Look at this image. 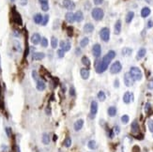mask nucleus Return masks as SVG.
Listing matches in <instances>:
<instances>
[{
    "mask_svg": "<svg viewBox=\"0 0 153 152\" xmlns=\"http://www.w3.org/2000/svg\"><path fill=\"white\" fill-rule=\"evenodd\" d=\"M116 57V52L113 51V50H110V51L107 53L101 60L97 62L96 64V71L98 73H102L104 71L108 69V66L110 62L113 60L114 58Z\"/></svg>",
    "mask_w": 153,
    "mask_h": 152,
    "instance_id": "nucleus-1",
    "label": "nucleus"
},
{
    "mask_svg": "<svg viewBox=\"0 0 153 152\" xmlns=\"http://www.w3.org/2000/svg\"><path fill=\"white\" fill-rule=\"evenodd\" d=\"M129 72L133 76L134 81H141L142 78H143V73H142V71L138 67H131Z\"/></svg>",
    "mask_w": 153,
    "mask_h": 152,
    "instance_id": "nucleus-2",
    "label": "nucleus"
},
{
    "mask_svg": "<svg viewBox=\"0 0 153 152\" xmlns=\"http://www.w3.org/2000/svg\"><path fill=\"white\" fill-rule=\"evenodd\" d=\"M91 16L95 21H101L103 18L104 12L101 8H95L91 11Z\"/></svg>",
    "mask_w": 153,
    "mask_h": 152,
    "instance_id": "nucleus-3",
    "label": "nucleus"
},
{
    "mask_svg": "<svg viewBox=\"0 0 153 152\" xmlns=\"http://www.w3.org/2000/svg\"><path fill=\"white\" fill-rule=\"evenodd\" d=\"M100 37L101 39L104 42H108L110 39V29L108 27H103L100 31Z\"/></svg>",
    "mask_w": 153,
    "mask_h": 152,
    "instance_id": "nucleus-4",
    "label": "nucleus"
},
{
    "mask_svg": "<svg viewBox=\"0 0 153 152\" xmlns=\"http://www.w3.org/2000/svg\"><path fill=\"white\" fill-rule=\"evenodd\" d=\"M11 15H12V21L18 25H21L23 24V21H22V17H21L20 13L18 12L17 10H16V8L13 7L12 10H11Z\"/></svg>",
    "mask_w": 153,
    "mask_h": 152,
    "instance_id": "nucleus-5",
    "label": "nucleus"
},
{
    "mask_svg": "<svg viewBox=\"0 0 153 152\" xmlns=\"http://www.w3.org/2000/svg\"><path fill=\"white\" fill-rule=\"evenodd\" d=\"M121 70H122V65H121V63L119 61L114 62L111 65V67H110V72H111L112 74L119 73L121 71Z\"/></svg>",
    "mask_w": 153,
    "mask_h": 152,
    "instance_id": "nucleus-6",
    "label": "nucleus"
},
{
    "mask_svg": "<svg viewBox=\"0 0 153 152\" xmlns=\"http://www.w3.org/2000/svg\"><path fill=\"white\" fill-rule=\"evenodd\" d=\"M134 79L133 78V76L131 75L130 72H126L125 75H124V84H125V86H131L134 84Z\"/></svg>",
    "mask_w": 153,
    "mask_h": 152,
    "instance_id": "nucleus-7",
    "label": "nucleus"
},
{
    "mask_svg": "<svg viewBox=\"0 0 153 152\" xmlns=\"http://www.w3.org/2000/svg\"><path fill=\"white\" fill-rule=\"evenodd\" d=\"M92 54H93L94 57H96V58H99L101 57V47L99 43H96V44L93 45V47H92Z\"/></svg>",
    "mask_w": 153,
    "mask_h": 152,
    "instance_id": "nucleus-8",
    "label": "nucleus"
},
{
    "mask_svg": "<svg viewBox=\"0 0 153 152\" xmlns=\"http://www.w3.org/2000/svg\"><path fill=\"white\" fill-rule=\"evenodd\" d=\"M63 6L68 10H73L76 7L75 3L72 0H63Z\"/></svg>",
    "mask_w": 153,
    "mask_h": 152,
    "instance_id": "nucleus-9",
    "label": "nucleus"
},
{
    "mask_svg": "<svg viewBox=\"0 0 153 152\" xmlns=\"http://www.w3.org/2000/svg\"><path fill=\"white\" fill-rule=\"evenodd\" d=\"M98 102L96 101H91V105H90V115L91 116H95L96 114L98 113Z\"/></svg>",
    "mask_w": 153,
    "mask_h": 152,
    "instance_id": "nucleus-10",
    "label": "nucleus"
},
{
    "mask_svg": "<svg viewBox=\"0 0 153 152\" xmlns=\"http://www.w3.org/2000/svg\"><path fill=\"white\" fill-rule=\"evenodd\" d=\"M59 46H60V49L64 50L65 52H68L71 50L72 45H71V42L69 40H62V42H60Z\"/></svg>",
    "mask_w": 153,
    "mask_h": 152,
    "instance_id": "nucleus-11",
    "label": "nucleus"
},
{
    "mask_svg": "<svg viewBox=\"0 0 153 152\" xmlns=\"http://www.w3.org/2000/svg\"><path fill=\"white\" fill-rule=\"evenodd\" d=\"M31 42H32L34 45H37L39 44L41 40V38H40V35L39 33H34V34L31 36V39H30Z\"/></svg>",
    "mask_w": 153,
    "mask_h": 152,
    "instance_id": "nucleus-12",
    "label": "nucleus"
},
{
    "mask_svg": "<svg viewBox=\"0 0 153 152\" xmlns=\"http://www.w3.org/2000/svg\"><path fill=\"white\" fill-rule=\"evenodd\" d=\"M36 88L39 91H43L45 88H46V84L45 82L42 80V79H39L37 81V84H36Z\"/></svg>",
    "mask_w": 153,
    "mask_h": 152,
    "instance_id": "nucleus-13",
    "label": "nucleus"
},
{
    "mask_svg": "<svg viewBox=\"0 0 153 152\" xmlns=\"http://www.w3.org/2000/svg\"><path fill=\"white\" fill-rule=\"evenodd\" d=\"M80 74H81L82 79L84 80H87L89 78V75H90V72H89V70L87 68H83V69L80 70Z\"/></svg>",
    "mask_w": 153,
    "mask_h": 152,
    "instance_id": "nucleus-14",
    "label": "nucleus"
},
{
    "mask_svg": "<svg viewBox=\"0 0 153 152\" xmlns=\"http://www.w3.org/2000/svg\"><path fill=\"white\" fill-rule=\"evenodd\" d=\"M83 126H84V120L83 119H78V120H76L74 122L73 129L75 132H79L82 128H83Z\"/></svg>",
    "mask_w": 153,
    "mask_h": 152,
    "instance_id": "nucleus-15",
    "label": "nucleus"
},
{
    "mask_svg": "<svg viewBox=\"0 0 153 152\" xmlns=\"http://www.w3.org/2000/svg\"><path fill=\"white\" fill-rule=\"evenodd\" d=\"M131 101H133V95L130 92H126L123 95V101L126 104H129Z\"/></svg>",
    "mask_w": 153,
    "mask_h": 152,
    "instance_id": "nucleus-16",
    "label": "nucleus"
},
{
    "mask_svg": "<svg viewBox=\"0 0 153 152\" xmlns=\"http://www.w3.org/2000/svg\"><path fill=\"white\" fill-rule=\"evenodd\" d=\"M65 18H66V21L69 24H73V22L75 21V16H74V13H72V11H69L67 12L65 15Z\"/></svg>",
    "mask_w": 153,
    "mask_h": 152,
    "instance_id": "nucleus-17",
    "label": "nucleus"
},
{
    "mask_svg": "<svg viewBox=\"0 0 153 152\" xmlns=\"http://www.w3.org/2000/svg\"><path fill=\"white\" fill-rule=\"evenodd\" d=\"M74 16H75V21L78 23L82 22L84 20V13L82 10H77L76 12L74 13Z\"/></svg>",
    "mask_w": 153,
    "mask_h": 152,
    "instance_id": "nucleus-18",
    "label": "nucleus"
},
{
    "mask_svg": "<svg viewBox=\"0 0 153 152\" xmlns=\"http://www.w3.org/2000/svg\"><path fill=\"white\" fill-rule=\"evenodd\" d=\"M151 12V10L148 7H144L142 10H141V16L143 18H147L148 16V15L150 14Z\"/></svg>",
    "mask_w": 153,
    "mask_h": 152,
    "instance_id": "nucleus-19",
    "label": "nucleus"
},
{
    "mask_svg": "<svg viewBox=\"0 0 153 152\" xmlns=\"http://www.w3.org/2000/svg\"><path fill=\"white\" fill-rule=\"evenodd\" d=\"M84 32L85 33H91L92 31L94 30V25H92L91 23H87L86 25H84Z\"/></svg>",
    "mask_w": 153,
    "mask_h": 152,
    "instance_id": "nucleus-20",
    "label": "nucleus"
},
{
    "mask_svg": "<svg viewBox=\"0 0 153 152\" xmlns=\"http://www.w3.org/2000/svg\"><path fill=\"white\" fill-rule=\"evenodd\" d=\"M147 54V50L146 48H140L139 51L137 52V54H136V59H142Z\"/></svg>",
    "mask_w": 153,
    "mask_h": 152,
    "instance_id": "nucleus-21",
    "label": "nucleus"
},
{
    "mask_svg": "<svg viewBox=\"0 0 153 152\" xmlns=\"http://www.w3.org/2000/svg\"><path fill=\"white\" fill-rule=\"evenodd\" d=\"M131 133H137L139 132V124L138 121L134 120L133 123H131Z\"/></svg>",
    "mask_w": 153,
    "mask_h": 152,
    "instance_id": "nucleus-22",
    "label": "nucleus"
},
{
    "mask_svg": "<svg viewBox=\"0 0 153 152\" xmlns=\"http://www.w3.org/2000/svg\"><path fill=\"white\" fill-rule=\"evenodd\" d=\"M45 57V54L44 53H40V52H38V53H35L32 56V58L34 60H41Z\"/></svg>",
    "mask_w": 153,
    "mask_h": 152,
    "instance_id": "nucleus-23",
    "label": "nucleus"
},
{
    "mask_svg": "<svg viewBox=\"0 0 153 152\" xmlns=\"http://www.w3.org/2000/svg\"><path fill=\"white\" fill-rule=\"evenodd\" d=\"M42 19H43V16H42L40 13H37V14L34 15V17H33V20H34V22L37 24V25H40L42 23Z\"/></svg>",
    "mask_w": 153,
    "mask_h": 152,
    "instance_id": "nucleus-24",
    "label": "nucleus"
},
{
    "mask_svg": "<svg viewBox=\"0 0 153 152\" xmlns=\"http://www.w3.org/2000/svg\"><path fill=\"white\" fill-rule=\"evenodd\" d=\"M120 32H121V21L120 20H117L116 22V25H115V34L119 35Z\"/></svg>",
    "mask_w": 153,
    "mask_h": 152,
    "instance_id": "nucleus-25",
    "label": "nucleus"
},
{
    "mask_svg": "<svg viewBox=\"0 0 153 152\" xmlns=\"http://www.w3.org/2000/svg\"><path fill=\"white\" fill-rule=\"evenodd\" d=\"M107 113H108L109 116H111V118H114V116H116V108L115 106H110L108 108V110H107Z\"/></svg>",
    "mask_w": 153,
    "mask_h": 152,
    "instance_id": "nucleus-26",
    "label": "nucleus"
},
{
    "mask_svg": "<svg viewBox=\"0 0 153 152\" xmlns=\"http://www.w3.org/2000/svg\"><path fill=\"white\" fill-rule=\"evenodd\" d=\"M121 53H122V56H124V57H130L133 54V49L131 48H128V47H125V48L122 49Z\"/></svg>",
    "mask_w": 153,
    "mask_h": 152,
    "instance_id": "nucleus-27",
    "label": "nucleus"
},
{
    "mask_svg": "<svg viewBox=\"0 0 153 152\" xmlns=\"http://www.w3.org/2000/svg\"><path fill=\"white\" fill-rule=\"evenodd\" d=\"M133 17H134V12H133V11H129L126 15V19H125L127 24H130V23L133 21Z\"/></svg>",
    "mask_w": 153,
    "mask_h": 152,
    "instance_id": "nucleus-28",
    "label": "nucleus"
},
{
    "mask_svg": "<svg viewBox=\"0 0 153 152\" xmlns=\"http://www.w3.org/2000/svg\"><path fill=\"white\" fill-rule=\"evenodd\" d=\"M87 147H88L89 149L91 150H94L97 148V143L95 140H90V141H88V143H87Z\"/></svg>",
    "mask_w": 153,
    "mask_h": 152,
    "instance_id": "nucleus-29",
    "label": "nucleus"
},
{
    "mask_svg": "<svg viewBox=\"0 0 153 152\" xmlns=\"http://www.w3.org/2000/svg\"><path fill=\"white\" fill-rule=\"evenodd\" d=\"M41 141L44 145H49V143H50L49 134H48V133H43V134H42V137H41Z\"/></svg>",
    "mask_w": 153,
    "mask_h": 152,
    "instance_id": "nucleus-30",
    "label": "nucleus"
},
{
    "mask_svg": "<svg viewBox=\"0 0 153 152\" xmlns=\"http://www.w3.org/2000/svg\"><path fill=\"white\" fill-rule=\"evenodd\" d=\"M89 43V39L87 37L83 38V39L80 40V46L81 47H86L87 46V44Z\"/></svg>",
    "mask_w": 153,
    "mask_h": 152,
    "instance_id": "nucleus-31",
    "label": "nucleus"
},
{
    "mask_svg": "<svg viewBox=\"0 0 153 152\" xmlns=\"http://www.w3.org/2000/svg\"><path fill=\"white\" fill-rule=\"evenodd\" d=\"M82 63H83V65H85L86 67H87V68H88V67L90 66V64H91L90 63L89 58L87 57H86V56L82 57Z\"/></svg>",
    "mask_w": 153,
    "mask_h": 152,
    "instance_id": "nucleus-32",
    "label": "nucleus"
},
{
    "mask_svg": "<svg viewBox=\"0 0 153 152\" xmlns=\"http://www.w3.org/2000/svg\"><path fill=\"white\" fill-rule=\"evenodd\" d=\"M57 44H58V40L55 37H52L51 39V46H52L53 49H55L57 47Z\"/></svg>",
    "mask_w": 153,
    "mask_h": 152,
    "instance_id": "nucleus-33",
    "label": "nucleus"
},
{
    "mask_svg": "<svg viewBox=\"0 0 153 152\" xmlns=\"http://www.w3.org/2000/svg\"><path fill=\"white\" fill-rule=\"evenodd\" d=\"M98 99L101 101H104L106 100V95H105V93H104L103 91H100L99 93H98Z\"/></svg>",
    "mask_w": 153,
    "mask_h": 152,
    "instance_id": "nucleus-34",
    "label": "nucleus"
},
{
    "mask_svg": "<svg viewBox=\"0 0 153 152\" xmlns=\"http://www.w3.org/2000/svg\"><path fill=\"white\" fill-rule=\"evenodd\" d=\"M130 121V118L128 115H124L121 116V122L123 124H128V122Z\"/></svg>",
    "mask_w": 153,
    "mask_h": 152,
    "instance_id": "nucleus-35",
    "label": "nucleus"
},
{
    "mask_svg": "<svg viewBox=\"0 0 153 152\" xmlns=\"http://www.w3.org/2000/svg\"><path fill=\"white\" fill-rule=\"evenodd\" d=\"M64 146L66 147H69L72 146V139L69 137H67L66 139L64 140Z\"/></svg>",
    "mask_w": 153,
    "mask_h": 152,
    "instance_id": "nucleus-36",
    "label": "nucleus"
},
{
    "mask_svg": "<svg viewBox=\"0 0 153 152\" xmlns=\"http://www.w3.org/2000/svg\"><path fill=\"white\" fill-rule=\"evenodd\" d=\"M48 21H49V15L48 14H45L44 16H43V19H42V23L41 25H43V26H45V25L48 24Z\"/></svg>",
    "mask_w": 153,
    "mask_h": 152,
    "instance_id": "nucleus-37",
    "label": "nucleus"
},
{
    "mask_svg": "<svg viewBox=\"0 0 153 152\" xmlns=\"http://www.w3.org/2000/svg\"><path fill=\"white\" fill-rule=\"evenodd\" d=\"M57 54L59 58H62V57H64V56H65V51L62 49H58L57 52Z\"/></svg>",
    "mask_w": 153,
    "mask_h": 152,
    "instance_id": "nucleus-38",
    "label": "nucleus"
},
{
    "mask_svg": "<svg viewBox=\"0 0 153 152\" xmlns=\"http://www.w3.org/2000/svg\"><path fill=\"white\" fill-rule=\"evenodd\" d=\"M40 44H41L42 47H47L48 46V39L46 38H42L41 40H40Z\"/></svg>",
    "mask_w": 153,
    "mask_h": 152,
    "instance_id": "nucleus-39",
    "label": "nucleus"
},
{
    "mask_svg": "<svg viewBox=\"0 0 153 152\" xmlns=\"http://www.w3.org/2000/svg\"><path fill=\"white\" fill-rule=\"evenodd\" d=\"M148 130H149V132L153 133V120L152 119H149V120L148 121Z\"/></svg>",
    "mask_w": 153,
    "mask_h": 152,
    "instance_id": "nucleus-40",
    "label": "nucleus"
},
{
    "mask_svg": "<svg viewBox=\"0 0 153 152\" xmlns=\"http://www.w3.org/2000/svg\"><path fill=\"white\" fill-rule=\"evenodd\" d=\"M32 78L34 79L35 81L37 82L38 80H39V74H38V72H37V71H32Z\"/></svg>",
    "mask_w": 153,
    "mask_h": 152,
    "instance_id": "nucleus-41",
    "label": "nucleus"
},
{
    "mask_svg": "<svg viewBox=\"0 0 153 152\" xmlns=\"http://www.w3.org/2000/svg\"><path fill=\"white\" fill-rule=\"evenodd\" d=\"M67 30H68V31H67L68 36H69V37H72V35H73V28H72V26H69L67 28Z\"/></svg>",
    "mask_w": 153,
    "mask_h": 152,
    "instance_id": "nucleus-42",
    "label": "nucleus"
},
{
    "mask_svg": "<svg viewBox=\"0 0 153 152\" xmlns=\"http://www.w3.org/2000/svg\"><path fill=\"white\" fill-rule=\"evenodd\" d=\"M69 95L72 96V97H75V95H76L75 88H74L73 86H71V87H69Z\"/></svg>",
    "mask_w": 153,
    "mask_h": 152,
    "instance_id": "nucleus-43",
    "label": "nucleus"
},
{
    "mask_svg": "<svg viewBox=\"0 0 153 152\" xmlns=\"http://www.w3.org/2000/svg\"><path fill=\"white\" fill-rule=\"evenodd\" d=\"M113 130H114V133H115V134H119V133H120V128H119V126H115Z\"/></svg>",
    "mask_w": 153,
    "mask_h": 152,
    "instance_id": "nucleus-44",
    "label": "nucleus"
},
{
    "mask_svg": "<svg viewBox=\"0 0 153 152\" xmlns=\"http://www.w3.org/2000/svg\"><path fill=\"white\" fill-rule=\"evenodd\" d=\"M148 88L150 89V90H152V89H153V78L150 79V80H149V82H148Z\"/></svg>",
    "mask_w": 153,
    "mask_h": 152,
    "instance_id": "nucleus-45",
    "label": "nucleus"
},
{
    "mask_svg": "<svg viewBox=\"0 0 153 152\" xmlns=\"http://www.w3.org/2000/svg\"><path fill=\"white\" fill-rule=\"evenodd\" d=\"M5 130H6V133H7V135H8V137H10V136H11V129H10V127H7L5 129Z\"/></svg>",
    "mask_w": 153,
    "mask_h": 152,
    "instance_id": "nucleus-46",
    "label": "nucleus"
},
{
    "mask_svg": "<svg viewBox=\"0 0 153 152\" xmlns=\"http://www.w3.org/2000/svg\"><path fill=\"white\" fill-rule=\"evenodd\" d=\"M41 10H43V11H48V10H49V4L41 5Z\"/></svg>",
    "mask_w": 153,
    "mask_h": 152,
    "instance_id": "nucleus-47",
    "label": "nucleus"
},
{
    "mask_svg": "<svg viewBox=\"0 0 153 152\" xmlns=\"http://www.w3.org/2000/svg\"><path fill=\"white\" fill-rule=\"evenodd\" d=\"M150 103L149 102H147L146 103V106H145V112L146 113H148V111H149V109H150Z\"/></svg>",
    "mask_w": 153,
    "mask_h": 152,
    "instance_id": "nucleus-48",
    "label": "nucleus"
},
{
    "mask_svg": "<svg viewBox=\"0 0 153 152\" xmlns=\"http://www.w3.org/2000/svg\"><path fill=\"white\" fill-rule=\"evenodd\" d=\"M93 2L95 5L99 6V5H101V4L103 3V0H93Z\"/></svg>",
    "mask_w": 153,
    "mask_h": 152,
    "instance_id": "nucleus-49",
    "label": "nucleus"
},
{
    "mask_svg": "<svg viewBox=\"0 0 153 152\" xmlns=\"http://www.w3.org/2000/svg\"><path fill=\"white\" fill-rule=\"evenodd\" d=\"M114 86H115L116 88L119 87V79H116V80H115V84H114Z\"/></svg>",
    "mask_w": 153,
    "mask_h": 152,
    "instance_id": "nucleus-50",
    "label": "nucleus"
},
{
    "mask_svg": "<svg viewBox=\"0 0 153 152\" xmlns=\"http://www.w3.org/2000/svg\"><path fill=\"white\" fill-rule=\"evenodd\" d=\"M48 1L49 0H39L40 5H45V4H48Z\"/></svg>",
    "mask_w": 153,
    "mask_h": 152,
    "instance_id": "nucleus-51",
    "label": "nucleus"
},
{
    "mask_svg": "<svg viewBox=\"0 0 153 152\" xmlns=\"http://www.w3.org/2000/svg\"><path fill=\"white\" fill-rule=\"evenodd\" d=\"M151 27H153V21L149 20L148 22V28H151Z\"/></svg>",
    "mask_w": 153,
    "mask_h": 152,
    "instance_id": "nucleus-52",
    "label": "nucleus"
},
{
    "mask_svg": "<svg viewBox=\"0 0 153 152\" xmlns=\"http://www.w3.org/2000/svg\"><path fill=\"white\" fill-rule=\"evenodd\" d=\"M20 4H21L22 6L27 5V0H20Z\"/></svg>",
    "mask_w": 153,
    "mask_h": 152,
    "instance_id": "nucleus-53",
    "label": "nucleus"
},
{
    "mask_svg": "<svg viewBox=\"0 0 153 152\" xmlns=\"http://www.w3.org/2000/svg\"><path fill=\"white\" fill-rule=\"evenodd\" d=\"M114 135H115V133H114V130H111L110 132H109V137L110 138H113L114 137Z\"/></svg>",
    "mask_w": 153,
    "mask_h": 152,
    "instance_id": "nucleus-54",
    "label": "nucleus"
},
{
    "mask_svg": "<svg viewBox=\"0 0 153 152\" xmlns=\"http://www.w3.org/2000/svg\"><path fill=\"white\" fill-rule=\"evenodd\" d=\"M46 114L47 115H51V110H50V108H46Z\"/></svg>",
    "mask_w": 153,
    "mask_h": 152,
    "instance_id": "nucleus-55",
    "label": "nucleus"
},
{
    "mask_svg": "<svg viewBox=\"0 0 153 152\" xmlns=\"http://www.w3.org/2000/svg\"><path fill=\"white\" fill-rule=\"evenodd\" d=\"M0 72H1V58H0Z\"/></svg>",
    "mask_w": 153,
    "mask_h": 152,
    "instance_id": "nucleus-56",
    "label": "nucleus"
},
{
    "mask_svg": "<svg viewBox=\"0 0 153 152\" xmlns=\"http://www.w3.org/2000/svg\"><path fill=\"white\" fill-rule=\"evenodd\" d=\"M10 1H11V2H15V1H16V0H10Z\"/></svg>",
    "mask_w": 153,
    "mask_h": 152,
    "instance_id": "nucleus-57",
    "label": "nucleus"
},
{
    "mask_svg": "<svg viewBox=\"0 0 153 152\" xmlns=\"http://www.w3.org/2000/svg\"><path fill=\"white\" fill-rule=\"evenodd\" d=\"M18 152H21L20 151V148H19V147H18Z\"/></svg>",
    "mask_w": 153,
    "mask_h": 152,
    "instance_id": "nucleus-58",
    "label": "nucleus"
}]
</instances>
